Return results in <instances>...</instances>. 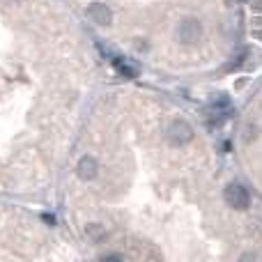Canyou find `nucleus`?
<instances>
[{
  "instance_id": "nucleus-8",
  "label": "nucleus",
  "mask_w": 262,
  "mask_h": 262,
  "mask_svg": "<svg viewBox=\"0 0 262 262\" xmlns=\"http://www.w3.org/2000/svg\"><path fill=\"white\" fill-rule=\"evenodd\" d=\"M101 262H122V258H120V255H115V253H108Z\"/></svg>"
},
{
  "instance_id": "nucleus-1",
  "label": "nucleus",
  "mask_w": 262,
  "mask_h": 262,
  "mask_svg": "<svg viewBox=\"0 0 262 262\" xmlns=\"http://www.w3.org/2000/svg\"><path fill=\"white\" fill-rule=\"evenodd\" d=\"M223 198H226V203L230 205L232 209H237V212H244V209L251 207V193L246 191L244 184H239V182L228 184L226 191H223Z\"/></svg>"
},
{
  "instance_id": "nucleus-9",
  "label": "nucleus",
  "mask_w": 262,
  "mask_h": 262,
  "mask_svg": "<svg viewBox=\"0 0 262 262\" xmlns=\"http://www.w3.org/2000/svg\"><path fill=\"white\" fill-rule=\"evenodd\" d=\"M44 221H46V223H55V219L51 216V214H44Z\"/></svg>"
},
{
  "instance_id": "nucleus-7",
  "label": "nucleus",
  "mask_w": 262,
  "mask_h": 262,
  "mask_svg": "<svg viewBox=\"0 0 262 262\" xmlns=\"http://www.w3.org/2000/svg\"><path fill=\"white\" fill-rule=\"evenodd\" d=\"M239 262H258V258H255V253H251V251H249V253L242 255Z\"/></svg>"
},
{
  "instance_id": "nucleus-3",
  "label": "nucleus",
  "mask_w": 262,
  "mask_h": 262,
  "mask_svg": "<svg viewBox=\"0 0 262 262\" xmlns=\"http://www.w3.org/2000/svg\"><path fill=\"white\" fill-rule=\"evenodd\" d=\"M200 35H203V26H200L198 18H184L177 28V39L182 44H195L200 39Z\"/></svg>"
},
{
  "instance_id": "nucleus-2",
  "label": "nucleus",
  "mask_w": 262,
  "mask_h": 262,
  "mask_svg": "<svg viewBox=\"0 0 262 262\" xmlns=\"http://www.w3.org/2000/svg\"><path fill=\"white\" fill-rule=\"evenodd\" d=\"M166 138L170 145H186L193 138V129H191V124L184 122V120H172L166 129Z\"/></svg>"
},
{
  "instance_id": "nucleus-4",
  "label": "nucleus",
  "mask_w": 262,
  "mask_h": 262,
  "mask_svg": "<svg viewBox=\"0 0 262 262\" xmlns=\"http://www.w3.org/2000/svg\"><path fill=\"white\" fill-rule=\"evenodd\" d=\"M88 18L95 21L97 26H111V23H113V14H111V9L101 3H92L90 7H88Z\"/></svg>"
},
{
  "instance_id": "nucleus-5",
  "label": "nucleus",
  "mask_w": 262,
  "mask_h": 262,
  "mask_svg": "<svg viewBox=\"0 0 262 262\" xmlns=\"http://www.w3.org/2000/svg\"><path fill=\"white\" fill-rule=\"evenodd\" d=\"M97 170H99V166H97V161L92 157H83L81 161H78V168H76L81 180H95Z\"/></svg>"
},
{
  "instance_id": "nucleus-6",
  "label": "nucleus",
  "mask_w": 262,
  "mask_h": 262,
  "mask_svg": "<svg viewBox=\"0 0 262 262\" xmlns=\"http://www.w3.org/2000/svg\"><path fill=\"white\" fill-rule=\"evenodd\" d=\"M113 64H115V69H118L120 74H124V76H129V78H134V76H136V67H131L129 60L115 58V60H113Z\"/></svg>"
}]
</instances>
